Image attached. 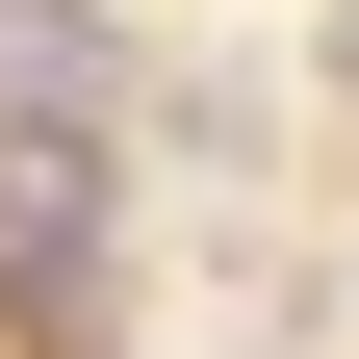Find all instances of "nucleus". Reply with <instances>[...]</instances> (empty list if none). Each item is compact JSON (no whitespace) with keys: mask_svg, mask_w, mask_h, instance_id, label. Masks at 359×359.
<instances>
[{"mask_svg":"<svg viewBox=\"0 0 359 359\" xmlns=\"http://www.w3.org/2000/svg\"><path fill=\"white\" fill-rule=\"evenodd\" d=\"M334 77H359V26H334Z\"/></svg>","mask_w":359,"mask_h":359,"instance_id":"f257e3e1","label":"nucleus"}]
</instances>
